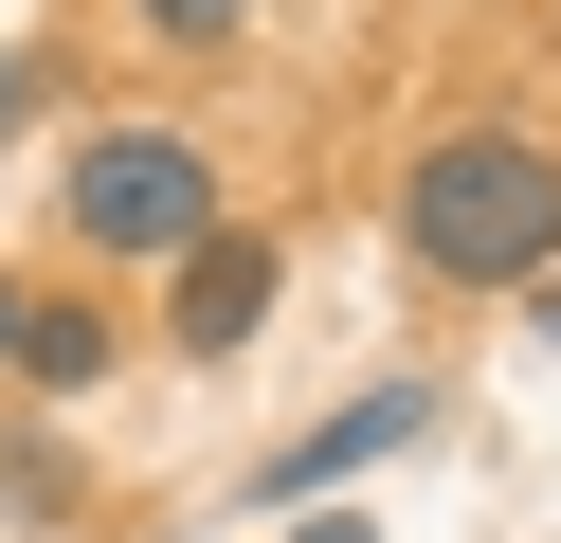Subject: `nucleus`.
Here are the masks:
<instances>
[{
  "label": "nucleus",
  "instance_id": "f257e3e1",
  "mask_svg": "<svg viewBox=\"0 0 561 543\" xmlns=\"http://www.w3.org/2000/svg\"><path fill=\"white\" fill-rule=\"evenodd\" d=\"M399 253H416L435 290H525V272H561V145H525V127H435L416 181H399Z\"/></svg>",
  "mask_w": 561,
  "mask_h": 543
},
{
  "label": "nucleus",
  "instance_id": "f03ea898",
  "mask_svg": "<svg viewBox=\"0 0 561 543\" xmlns=\"http://www.w3.org/2000/svg\"><path fill=\"white\" fill-rule=\"evenodd\" d=\"M73 236L182 272V253L218 236V163H199V127H91V145H73Z\"/></svg>",
  "mask_w": 561,
  "mask_h": 543
},
{
  "label": "nucleus",
  "instance_id": "7ed1b4c3",
  "mask_svg": "<svg viewBox=\"0 0 561 543\" xmlns=\"http://www.w3.org/2000/svg\"><path fill=\"white\" fill-rule=\"evenodd\" d=\"M416 434H435V381H380V398H344V417H308L290 453L254 471V507L272 525H290V507H327V489H363L380 453H416Z\"/></svg>",
  "mask_w": 561,
  "mask_h": 543
},
{
  "label": "nucleus",
  "instance_id": "20e7f679",
  "mask_svg": "<svg viewBox=\"0 0 561 543\" xmlns=\"http://www.w3.org/2000/svg\"><path fill=\"white\" fill-rule=\"evenodd\" d=\"M272 290H290V253H272L254 217H218V236L163 272V344H182V362H236V344L272 326Z\"/></svg>",
  "mask_w": 561,
  "mask_h": 543
},
{
  "label": "nucleus",
  "instance_id": "39448f33",
  "mask_svg": "<svg viewBox=\"0 0 561 543\" xmlns=\"http://www.w3.org/2000/svg\"><path fill=\"white\" fill-rule=\"evenodd\" d=\"M19 381H110V308H73V290H19Z\"/></svg>",
  "mask_w": 561,
  "mask_h": 543
},
{
  "label": "nucleus",
  "instance_id": "423d86ee",
  "mask_svg": "<svg viewBox=\"0 0 561 543\" xmlns=\"http://www.w3.org/2000/svg\"><path fill=\"white\" fill-rule=\"evenodd\" d=\"M146 36H163V55H236V36H254V0H146Z\"/></svg>",
  "mask_w": 561,
  "mask_h": 543
},
{
  "label": "nucleus",
  "instance_id": "0eeeda50",
  "mask_svg": "<svg viewBox=\"0 0 561 543\" xmlns=\"http://www.w3.org/2000/svg\"><path fill=\"white\" fill-rule=\"evenodd\" d=\"M290 543H380V525H344V507H308V525H290Z\"/></svg>",
  "mask_w": 561,
  "mask_h": 543
},
{
  "label": "nucleus",
  "instance_id": "6e6552de",
  "mask_svg": "<svg viewBox=\"0 0 561 543\" xmlns=\"http://www.w3.org/2000/svg\"><path fill=\"white\" fill-rule=\"evenodd\" d=\"M0 127H19V36H0Z\"/></svg>",
  "mask_w": 561,
  "mask_h": 543
},
{
  "label": "nucleus",
  "instance_id": "1a4fd4ad",
  "mask_svg": "<svg viewBox=\"0 0 561 543\" xmlns=\"http://www.w3.org/2000/svg\"><path fill=\"white\" fill-rule=\"evenodd\" d=\"M0 362H19V272H0Z\"/></svg>",
  "mask_w": 561,
  "mask_h": 543
}]
</instances>
